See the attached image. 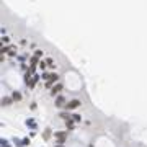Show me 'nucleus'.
<instances>
[{
    "label": "nucleus",
    "instance_id": "obj_8",
    "mask_svg": "<svg viewBox=\"0 0 147 147\" xmlns=\"http://www.w3.org/2000/svg\"><path fill=\"white\" fill-rule=\"evenodd\" d=\"M59 116H61V119H64V121H67V119H70V114H69V111H61V113H59Z\"/></svg>",
    "mask_w": 147,
    "mask_h": 147
},
{
    "label": "nucleus",
    "instance_id": "obj_25",
    "mask_svg": "<svg viewBox=\"0 0 147 147\" xmlns=\"http://www.w3.org/2000/svg\"><path fill=\"white\" fill-rule=\"evenodd\" d=\"M90 147H92V145H90Z\"/></svg>",
    "mask_w": 147,
    "mask_h": 147
},
{
    "label": "nucleus",
    "instance_id": "obj_21",
    "mask_svg": "<svg viewBox=\"0 0 147 147\" xmlns=\"http://www.w3.org/2000/svg\"><path fill=\"white\" fill-rule=\"evenodd\" d=\"M34 70H36V65H31V67H30V72H31V74H33V72H34Z\"/></svg>",
    "mask_w": 147,
    "mask_h": 147
},
{
    "label": "nucleus",
    "instance_id": "obj_11",
    "mask_svg": "<svg viewBox=\"0 0 147 147\" xmlns=\"http://www.w3.org/2000/svg\"><path fill=\"white\" fill-rule=\"evenodd\" d=\"M12 98H13V101H20L21 100V93L20 92H13L12 93Z\"/></svg>",
    "mask_w": 147,
    "mask_h": 147
},
{
    "label": "nucleus",
    "instance_id": "obj_2",
    "mask_svg": "<svg viewBox=\"0 0 147 147\" xmlns=\"http://www.w3.org/2000/svg\"><path fill=\"white\" fill-rule=\"evenodd\" d=\"M57 80H59V75H57L56 72H52V74H51V77H49V80L46 82V88H52Z\"/></svg>",
    "mask_w": 147,
    "mask_h": 147
},
{
    "label": "nucleus",
    "instance_id": "obj_13",
    "mask_svg": "<svg viewBox=\"0 0 147 147\" xmlns=\"http://www.w3.org/2000/svg\"><path fill=\"white\" fill-rule=\"evenodd\" d=\"M10 51H12V47H8V46H3V47H2V51H0V52H2V56H3V54H8Z\"/></svg>",
    "mask_w": 147,
    "mask_h": 147
},
{
    "label": "nucleus",
    "instance_id": "obj_1",
    "mask_svg": "<svg viewBox=\"0 0 147 147\" xmlns=\"http://www.w3.org/2000/svg\"><path fill=\"white\" fill-rule=\"evenodd\" d=\"M54 137H57V145H64V142L67 141V131H57L54 132Z\"/></svg>",
    "mask_w": 147,
    "mask_h": 147
},
{
    "label": "nucleus",
    "instance_id": "obj_5",
    "mask_svg": "<svg viewBox=\"0 0 147 147\" xmlns=\"http://www.w3.org/2000/svg\"><path fill=\"white\" fill-rule=\"evenodd\" d=\"M54 105L57 106V108H64V106H67V103H65V98H64V96H57Z\"/></svg>",
    "mask_w": 147,
    "mask_h": 147
},
{
    "label": "nucleus",
    "instance_id": "obj_20",
    "mask_svg": "<svg viewBox=\"0 0 147 147\" xmlns=\"http://www.w3.org/2000/svg\"><path fill=\"white\" fill-rule=\"evenodd\" d=\"M2 41H3V43H8V41H10V38H8V36H3Z\"/></svg>",
    "mask_w": 147,
    "mask_h": 147
},
{
    "label": "nucleus",
    "instance_id": "obj_12",
    "mask_svg": "<svg viewBox=\"0 0 147 147\" xmlns=\"http://www.w3.org/2000/svg\"><path fill=\"white\" fill-rule=\"evenodd\" d=\"M30 61H31V65H39V57L38 56H33Z\"/></svg>",
    "mask_w": 147,
    "mask_h": 147
},
{
    "label": "nucleus",
    "instance_id": "obj_14",
    "mask_svg": "<svg viewBox=\"0 0 147 147\" xmlns=\"http://www.w3.org/2000/svg\"><path fill=\"white\" fill-rule=\"evenodd\" d=\"M46 64L49 65V67H52V69L56 67V64H54V61H52V59H46Z\"/></svg>",
    "mask_w": 147,
    "mask_h": 147
},
{
    "label": "nucleus",
    "instance_id": "obj_18",
    "mask_svg": "<svg viewBox=\"0 0 147 147\" xmlns=\"http://www.w3.org/2000/svg\"><path fill=\"white\" fill-rule=\"evenodd\" d=\"M26 124H30L31 128H34V126H36V123H34L33 119H28V121H26Z\"/></svg>",
    "mask_w": 147,
    "mask_h": 147
},
{
    "label": "nucleus",
    "instance_id": "obj_7",
    "mask_svg": "<svg viewBox=\"0 0 147 147\" xmlns=\"http://www.w3.org/2000/svg\"><path fill=\"white\" fill-rule=\"evenodd\" d=\"M13 103V98L12 96H3L2 98V106H10Z\"/></svg>",
    "mask_w": 147,
    "mask_h": 147
},
{
    "label": "nucleus",
    "instance_id": "obj_3",
    "mask_svg": "<svg viewBox=\"0 0 147 147\" xmlns=\"http://www.w3.org/2000/svg\"><path fill=\"white\" fill-rule=\"evenodd\" d=\"M82 105V101L80 100H77V98H74V100H70L69 103H67V106H65V110H75V108H79V106Z\"/></svg>",
    "mask_w": 147,
    "mask_h": 147
},
{
    "label": "nucleus",
    "instance_id": "obj_19",
    "mask_svg": "<svg viewBox=\"0 0 147 147\" xmlns=\"http://www.w3.org/2000/svg\"><path fill=\"white\" fill-rule=\"evenodd\" d=\"M34 56L41 57V56H43V51H41V49H38V51H34Z\"/></svg>",
    "mask_w": 147,
    "mask_h": 147
},
{
    "label": "nucleus",
    "instance_id": "obj_15",
    "mask_svg": "<svg viewBox=\"0 0 147 147\" xmlns=\"http://www.w3.org/2000/svg\"><path fill=\"white\" fill-rule=\"evenodd\" d=\"M72 119L75 123H79V121H82V116H80V114H72Z\"/></svg>",
    "mask_w": 147,
    "mask_h": 147
},
{
    "label": "nucleus",
    "instance_id": "obj_23",
    "mask_svg": "<svg viewBox=\"0 0 147 147\" xmlns=\"http://www.w3.org/2000/svg\"><path fill=\"white\" fill-rule=\"evenodd\" d=\"M3 144H2V147H8V144H7V141H2Z\"/></svg>",
    "mask_w": 147,
    "mask_h": 147
},
{
    "label": "nucleus",
    "instance_id": "obj_6",
    "mask_svg": "<svg viewBox=\"0 0 147 147\" xmlns=\"http://www.w3.org/2000/svg\"><path fill=\"white\" fill-rule=\"evenodd\" d=\"M38 80H39V75H33V79H31L30 82L26 83V85H28L30 88H34V85H36V83H38Z\"/></svg>",
    "mask_w": 147,
    "mask_h": 147
},
{
    "label": "nucleus",
    "instance_id": "obj_17",
    "mask_svg": "<svg viewBox=\"0 0 147 147\" xmlns=\"http://www.w3.org/2000/svg\"><path fill=\"white\" fill-rule=\"evenodd\" d=\"M46 65H47V64H46V61H44V62H43V61L39 62V67H41V70H44V69H46Z\"/></svg>",
    "mask_w": 147,
    "mask_h": 147
},
{
    "label": "nucleus",
    "instance_id": "obj_16",
    "mask_svg": "<svg viewBox=\"0 0 147 147\" xmlns=\"http://www.w3.org/2000/svg\"><path fill=\"white\" fill-rule=\"evenodd\" d=\"M49 77H51V74H47V72H44V74H43V77H41V79H44V80H46V82H47V80H49Z\"/></svg>",
    "mask_w": 147,
    "mask_h": 147
},
{
    "label": "nucleus",
    "instance_id": "obj_4",
    "mask_svg": "<svg viewBox=\"0 0 147 147\" xmlns=\"http://www.w3.org/2000/svg\"><path fill=\"white\" fill-rule=\"evenodd\" d=\"M62 88H64V87H62V83H56V85L51 88V96H57L61 93Z\"/></svg>",
    "mask_w": 147,
    "mask_h": 147
},
{
    "label": "nucleus",
    "instance_id": "obj_24",
    "mask_svg": "<svg viewBox=\"0 0 147 147\" xmlns=\"http://www.w3.org/2000/svg\"><path fill=\"white\" fill-rule=\"evenodd\" d=\"M56 147H64V145H56Z\"/></svg>",
    "mask_w": 147,
    "mask_h": 147
},
{
    "label": "nucleus",
    "instance_id": "obj_9",
    "mask_svg": "<svg viewBox=\"0 0 147 147\" xmlns=\"http://www.w3.org/2000/svg\"><path fill=\"white\" fill-rule=\"evenodd\" d=\"M74 123H75V121H74L72 118L65 121V126H67V131H72V129H74Z\"/></svg>",
    "mask_w": 147,
    "mask_h": 147
},
{
    "label": "nucleus",
    "instance_id": "obj_10",
    "mask_svg": "<svg viewBox=\"0 0 147 147\" xmlns=\"http://www.w3.org/2000/svg\"><path fill=\"white\" fill-rule=\"evenodd\" d=\"M51 134H52V131H51V128H47L46 131L43 132V137H44V141H47L49 137H51Z\"/></svg>",
    "mask_w": 147,
    "mask_h": 147
},
{
    "label": "nucleus",
    "instance_id": "obj_22",
    "mask_svg": "<svg viewBox=\"0 0 147 147\" xmlns=\"http://www.w3.org/2000/svg\"><path fill=\"white\" fill-rule=\"evenodd\" d=\"M23 145H30V139H23Z\"/></svg>",
    "mask_w": 147,
    "mask_h": 147
}]
</instances>
